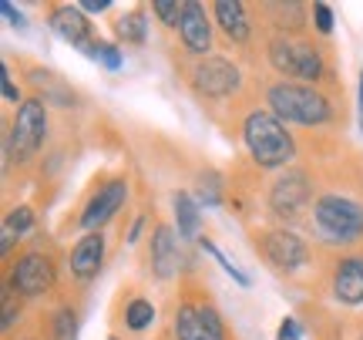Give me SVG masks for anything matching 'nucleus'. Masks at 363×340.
<instances>
[{"instance_id": "obj_1", "label": "nucleus", "mask_w": 363, "mask_h": 340, "mask_svg": "<svg viewBox=\"0 0 363 340\" xmlns=\"http://www.w3.org/2000/svg\"><path fill=\"white\" fill-rule=\"evenodd\" d=\"M266 105L283 125L299 128H326L333 121V102L326 98L316 84H299V81H276L266 88Z\"/></svg>"}, {"instance_id": "obj_2", "label": "nucleus", "mask_w": 363, "mask_h": 340, "mask_svg": "<svg viewBox=\"0 0 363 340\" xmlns=\"http://www.w3.org/2000/svg\"><path fill=\"white\" fill-rule=\"evenodd\" d=\"M242 145L259 169H286L296 158V138L269 108H252L242 118Z\"/></svg>"}, {"instance_id": "obj_3", "label": "nucleus", "mask_w": 363, "mask_h": 340, "mask_svg": "<svg viewBox=\"0 0 363 340\" xmlns=\"http://www.w3.org/2000/svg\"><path fill=\"white\" fill-rule=\"evenodd\" d=\"M310 226L326 246H357L363 239V202L343 192H323L313 202Z\"/></svg>"}, {"instance_id": "obj_4", "label": "nucleus", "mask_w": 363, "mask_h": 340, "mask_svg": "<svg viewBox=\"0 0 363 340\" xmlns=\"http://www.w3.org/2000/svg\"><path fill=\"white\" fill-rule=\"evenodd\" d=\"M266 57L276 75H283V81H299V84H316L326 75V57L323 51L306 38L296 34H272Z\"/></svg>"}, {"instance_id": "obj_5", "label": "nucleus", "mask_w": 363, "mask_h": 340, "mask_svg": "<svg viewBox=\"0 0 363 340\" xmlns=\"http://www.w3.org/2000/svg\"><path fill=\"white\" fill-rule=\"evenodd\" d=\"M44 138H48V102H40L34 94L13 111L7 125V142H4L7 158L17 165H27L44 148Z\"/></svg>"}, {"instance_id": "obj_6", "label": "nucleus", "mask_w": 363, "mask_h": 340, "mask_svg": "<svg viewBox=\"0 0 363 340\" xmlns=\"http://www.w3.org/2000/svg\"><path fill=\"white\" fill-rule=\"evenodd\" d=\"M189 88L199 98L225 102L242 88V67L229 61V57H222V54H208V57H202V61H195L189 67Z\"/></svg>"}, {"instance_id": "obj_7", "label": "nucleus", "mask_w": 363, "mask_h": 340, "mask_svg": "<svg viewBox=\"0 0 363 340\" xmlns=\"http://www.w3.org/2000/svg\"><path fill=\"white\" fill-rule=\"evenodd\" d=\"M313 182L303 169H289L283 175H276V182L269 185L266 192V209L269 216L283 219V223H293L303 209H313Z\"/></svg>"}, {"instance_id": "obj_8", "label": "nucleus", "mask_w": 363, "mask_h": 340, "mask_svg": "<svg viewBox=\"0 0 363 340\" xmlns=\"http://www.w3.org/2000/svg\"><path fill=\"white\" fill-rule=\"evenodd\" d=\"M259 253L262 260L269 263L272 270H279V273H299L306 263H310V246H306V239L293 229H286V226H272L266 233H259Z\"/></svg>"}, {"instance_id": "obj_9", "label": "nucleus", "mask_w": 363, "mask_h": 340, "mask_svg": "<svg viewBox=\"0 0 363 340\" xmlns=\"http://www.w3.org/2000/svg\"><path fill=\"white\" fill-rule=\"evenodd\" d=\"M54 263L48 253H40V249H30L24 256H17V263L11 266V273H7V290L17 293L21 300H34V297H44V293H51L54 287Z\"/></svg>"}, {"instance_id": "obj_10", "label": "nucleus", "mask_w": 363, "mask_h": 340, "mask_svg": "<svg viewBox=\"0 0 363 340\" xmlns=\"http://www.w3.org/2000/svg\"><path fill=\"white\" fill-rule=\"evenodd\" d=\"M128 192H131L128 179H121V175L101 182L88 196V202H84V209H81V216H78V226L84 233H101L104 226L118 216V209L128 202Z\"/></svg>"}, {"instance_id": "obj_11", "label": "nucleus", "mask_w": 363, "mask_h": 340, "mask_svg": "<svg viewBox=\"0 0 363 340\" xmlns=\"http://www.w3.org/2000/svg\"><path fill=\"white\" fill-rule=\"evenodd\" d=\"M172 330H175V340H225V320L212 303H179Z\"/></svg>"}, {"instance_id": "obj_12", "label": "nucleus", "mask_w": 363, "mask_h": 340, "mask_svg": "<svg viewBox=\"0 0 363 340\" xmlns=\"http://www.w3.org/2000/svg\"><path fill=\"white\" fill-rule=\"evenodd\" d=\"M179 44L185 54H192L195 61H202L212 54L216 44V27H212V13L199 0H182V21H179Z\"/></svg>"}, {"instance_id": "obj_13", "label": "nucleus", "mask_w": 363, "mask_h": 340, "mask_svg": "<svg viewBox=\"0 0 363 340\" xmlns=\"http://www.w3.org/2000/svg\"><path fill=\"white\" fill-rule=\"evenodd\" d=\"M148 256H152V276L169 283L175 280L182 270V236L175 226L158 223L155 233H152V246H148Z\"/></svg>"}, {"instance_id": "obj_14", "label": "nucleus", "mask_w": 363, "mask_h": 340, "mask_svg": "<svg viewBox=\"0 0 363 340\" xmlns=\"http://www.w3.org/2000/svg\"><path fill=\"white\" fill-rule=\"evenodd\" d=\"M330 293L343 307H363V253L340 256L330 270Z\"/></svg>"}, {"instance_id": "obj_15", "label": "nucleus", "mask_w": 363, "mask_h": 340, "mask_svg": "<svg viewBox=\"0 0 363 340\" xmlns=\"http://www.w3.org/2000/svg\"><path fill=\"white\" fill-rule=\"evenodd\" d=\"M48 21H51L54 34L65 40V44H71V48H81V51H84L91 40H94L91 21H88V13L81 11V4H57Z\"/></svg>"}, {"instance_id": "obj_16", "label": "nucleus", "mask_w": 363, "mask_h": 340, "mask_svg": "<svg viewBox=\"0 0 363 340\" xmlns=\"http://www.w3.org/2000/svg\"><path fill=\"white\" fill-rule=\"evenodd\" d=\"M67 266L78 283H91L104 266V233H84L67 253Z\"/></svg>"}, {"instance_id": "obj_17", "label": "nucleus", "mask_w": 363, "mask_h": 340, "mask_svg": "<svg viewBox=\"0 0 363 340\" xmlns=\"http://www.w3.org/2000/svg\"><path fill=\"white\" fill-rule=\"evenodd\" d=\"M208 11H212L216 27L225 34V40H233V44H249V40H252L249 13H246V7H242L239 0H216Z\"/></svg>"}, {"instance_id": "obj_18", "label": "nucleus", "mask_w": 363, "mask_h": 340, "mask_svg": "<svg viewBox=\"0 0 363 340\" xmlns=\"http://www.w3.org/2000/svg\"><path fill=\"white\" fill-rule=\"evenodd\" d=\"M27 78H30V84L40 92V102H51V105H61V108L78 105L74 88H71L67 81H61L57 75H51L48 67H44V71H40V67H30V71H27Z\"/></svg>"}, {"instance_id": "obj_19", "label": "nucleus", "mask_w": 363, "mask_h": 340, "mask_svg": "<svg viewBox=\"0 0 363 340\" xmlns=\"http://www.w3.org/2000/svg\"><path fill=\"white\" fill-rule=\"evenodd\" d=\"M172 212H175V229L182 239H202V209H199L192 192H175Z\"/></svg>"}, {"instance_id": "obj_20", "label": "nucleus", "mask_w": 363, "mask_h": 340, "mask_svg": "<svg viewBox=\"0 0 363 340\" xmlns=\"http://www.w3.org/2000/svg\"><path fill=\"white\" fill-rule=\"evenodd\" d=\"M38 223V216L30 206H17V209L7 212V219H4V229H0V253L4 256H11L13 246H17V239H24L30 229Z\"/></svg>"}, {"instance_id": "obj_21", "label": "nucleus", "mask_w": 363, "mask_h": 340, "mask_svg": "<svg viewBox=\"0 0 363 340\" xmlns=\"http://www.w3.org/2000/svg\"><path fill=\"white\" fill-rule=\"evenodd\" d=\"M115 34L118 40H128V44H145L148 40V13L142 7H135L128 11L125 17H118L115 21Z\"/></svg>"}, {"instance_id": "obj_22", "label": "nucleus", "mask_w": 363, "mask_h": 340, "mask_svg": "<svg viewBox=\"0 0 363 340\" xmlns=\"http://www.w3.org/2000/svg\"><path fill=\"white\" fill-rule=\"evenodd\" d=\"M266 11H272V24L279 27L276 34H293V31H299V27L306 24V7L303 4H266Z\"/></svg>"}, {"instance_id": "obj_23", "label": "nucleus", "mask_w": 363, "mask_h": 340, "mask_svg": "<svg viewBox=\"0 0 363 340\" xmlns=\"http://www.w3.org/2000/svg\"><path fill=\"white\" fill-rule=\"evenodd\" d=\"M155 324V303L145 300V297H135V300L125 303V327L131 334H142Z\"/></svg>"}, {"instance_id": "obj_24", "label": "nucleus", "mask_w": 363, "mask_h": 340, "mask_svg": "<svg viewBox=\"0 0 363 340\" xmlns=\"http://www.w3.org/2000/svg\"><path fill=\"white\" fill-rule=\"evenodd\" d=\"M84 54H88L91 61H98L101 67H108V71H118L121 61H125V57H121V48H118L115 40H101V38L91 40L88 48H84Z\"/></svg>"}, {"instance_id": "obj_25", "label": "nucleus", "mask_w": 363, "mask_h": 340, "mask_svg": "<svg viewBox=\"0 0 363 340\" xmlns=\"http://www.w3.org/2000/svg\"><path fill=\"white\" fill-rule=\"evenodd\" d=\"M51 337L54 340H78V317L71 307H57L51 317Z\"/></svg>"}, {"instance_id": "obj_26", "label": "nucleus", "mask_w": 363, "mask_h": 340, "mask_svg": "<svg viewBox=\"0 0 363 340\" xmlns=\"http://www.w3.org/2000/svg\"><path fill=\"white\" fill-rule=\"evenodd\" d=\"M199 246L206 249L208 256H212V260L219 263L222 270H225V273L233 276V280H235V283H239V287H242V290H246V287H252V283H249V273H242V270H239V266H235V263L229 260V256H225V253H222V249L216 246V243H212V239H206V236H202V239H199Z\"/></svg>"}, {"instance_id": "obj_27", "label": "nucleus", "mask_w": 363, "mask_h": 340, "mask_svg": "<svg viewBox=\"0 0 363 340\" xmlns=\"http://www.w3.org/2000/svg\"><path fill=\"white\" fill-rule=\"evenodd\" d=\"M195 202L202 206H222V189H219V175L216 172H206L202 179H199V189H195Z\"/></svg>"}, {"instance_id": "obj_28", "label": "nucleus", "mask_w": 363, "mask_h": 340, "mask_svg": "<svg viewBox=\"0 0 363 340\" xmlns=\"http://www.w3.org/2000/svg\"><path fill=\"white\" fill-rule=\"evenodd\" d=\"M152 13H155V17L165 27H179V21H182V4H179V0H152Z\"/></svg>"}, {"instance_id": "obj_29", "label": "nucleus", "mask_w": 363, "mask_h": 340, "mask_svg": "<svg viewBox=\"0 0 363 340\" xmlns=\"http://www.w3.org/2000/svg\"><path fill=\"white\" fill-rule=\"evenodd\" d=\"M17 320H21V297H13L11 290H4V317H0L4 334H11Z\"/></svg>"}, {"instance_id": "obj_30", "label": "nucleus", "mask_w": 363, "mask_h": 340, "mask_svg": "<svg viewBox=\"0 0 363 340\" xmlns=\"http://www.w3.org/2000/svg\"><path fill=\"white\" fill-rule=\"evenodd\" d=\"M313 24H316V31H320L323 38H330V34H333V24H337V21H333V7L323 4V0H316V4H313Z\"/></svg>"}, {"instance_id": "obj_31", "label": "nucleus", "mask_w": 363, "mask_h": 340, "mask_svg": "<svg viewBox=\"0 0 363 340\" xmlns=\"http://www.w3.org/2000/svg\"><path fill=\"white\" fill-rule=\"evenodd\" d=\"M0 88H4V98H7L11 105L21 108L27 102L24 94H21V88L13 84V75H11V67H7V65H0Z\"/></svg>"}, {"instance_id": "obj_32", "label": "nucleus", "mask_w": 363, "mask_h": 340, "mask_svg": "<svg viewBox=\"0 0 363 340\" xmlns=\"http://www.w3.org/2000/svg\"><path fill=\"white\" fill-rule=\"evenodd\" d=\"M276 340H303V324L296 317H283L276 327Z\"/></svg>"}, {"instance_id": "obj_33", "label": "nucleus", "mask_w": 363, "mask_h": 340, "mask_svg": "<svg viewBox=\"0 0 363 340\" xmlns=\"http://www.w3.org/2000/svg\"><path fill=\"white\" fill-rule=\"evenodd\" d=\"M0 11H4V17H7V24H13L17 31H24V27H27L24 11H21V7H13L11 0H4V4H0Z\"/></svg>"}, {"instance_id": "obj_34", "label": "nucleus", "mask_w": 363, "mask_h": 340, "mask_svg": "<svg viewBox=\"0 0 363 340\" xmlns=\"http://www.w3.org/2000/svg\"><path fill=\"white\" fill-rule=\"evenodd\" d=\"M81 11H88V13H104V11H111V0H81Z\"/></svg>"}, {"instance_id": "obj_35", "label": "nucleus", "mask_w": 363, "mask_h": 340, "mask_svg": "<svg viewBox=\"0 0 363 340\" xmlns=\"http://www.w3.org/2000/svg\"><path fill=\"white\" fill-rule=\"evenodd\" d=\"M142 229H145V216H135V223H131L128 239H125V243H128V246H135V243L142 239Z\"/></svg>"}, {"instance_id": "obj_36", "label": "nucleus", "mask_w": 363, "mask_h": 340, "mask_svg": "<svg viewBox=\"0 0 363 340\" xmlns=\"http://www.w3.org/2000/svg\"><path fill=\"white\" fill-rule=\"evenodd\" d=\"M357 121H360V131H363V71L357 75Z\"/></svg>"}, {"instance_id": "obj_37", "label": "nucleus", "mask_w": 363, "mask_h": 340, "mask_svg": "<svg viewBox=\"0 0 363 340\" xmlns=\"http://www.w3.org/2000/svg\"><path fill=\"white\" fill-rule=\"evenodd\" d=\"M104 340H118V337H104Z\"/></svg>"}]
</instances>
